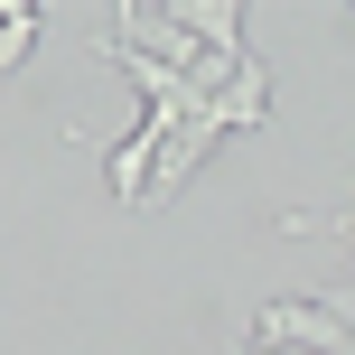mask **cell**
Returning <instances> with one entry per match:
<instances>
[{"mask_svg": "<svg viewBox=\"0 0 355 355\" xmlns=\"http://www.w3.org/2000/svg\"><path fill=\"white\" fill-rule=\"evenodd\" d=\"M168 10H178V28H187L196 47L243 56V0H168Z\"/></svg>", "mask_w": 355, "mask_h": 355, "instance_id": "cell-2", "label": "cell"}, {"mask_svg": "<svg viewBox=\"0 0 355 355\" xmlns=\"http://www.w3.org/2000/svg\"><path fill=\"white\" fill-rule=\"evenodd\" d=\"M234 355H262V346H234Z\"/></svg>", "mask_w": 355, "mask_h": 355, "instance_id": "cell-5", "label": "cell"}, {"mask_svg": "<svg viewBox=\"0 0 355 355\" xmlns=\"http://www.w3.org/2000/svg\"><path fill=\"white\" fill-rule=\"evenodd\" d=\"M337 234H355V215H337Z\"/></svg>", "mask_w": 355, "mask_h": 355, "instance_id": "cell-4", "label": "cell"}, {"mask_svg": "<svg viewBox=\"0 0 355 355\" xmlns=\"http://www.w3.org/2000/svg\"><path fill=\"white\" fill-rule=\"evenodd\" d=\"M37 28H47V10H37V0H0V75H19V66H28Z\"/></svg>", "mask_w": 355, "mask_h": 355, "instance_id": "cell-3", "label": "cell"}, {"mask_svg": "<svg viewBox=\"0 0 355 355\" xmlns=\"http://www.w3.org/2000/svg\"><path fill=\"white\" fill-rule=\"evenodd\" d=\"M252 346H281V355H355L346 318L309 290V300H271L262 318H252Z\"/></svg>", "mask_w": 355, "mask_h": 355, "instance_id": "cell-1", "label": "cell"}]
</instances>
